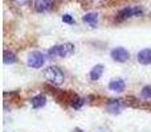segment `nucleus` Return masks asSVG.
<instances>
[{"label": "nucleus", "instance_id": "nucleus-1", "mask_svg": "<svg viewBox=\"0 0 151 132\" xmlns=\"http://www.w3.org/2000/svg\"><path fill=\"white\" fill-rule=\"evenodd\" d=\"M74 53V45L70 42H65L61 45H55V46L49 48L48 50V56L50 58H66Z\"/></svg>", "mask_w": 151, "mask_h": 132}, {"label": "nucleus", "instance_id": "nucleus-2", "mask_svg": "<svg viewBox=\"0 0 151 132\" xmlns=\"http://www.w3.org/2000/svg\"><path fill=\"white\" fill-rule=\"evenodd\" d=\"M44 77L49 83L55 86H60L65 81V75H64L63 70L57 66H49L44 70Z\"/></svg>", "mask_w": 151, "mask_h": 132}, {"label": "nucleus", "instance_id": "nucleus-3", "mask_svg": "<svg viewBox=\"0 0 151 132\" xmlns=\"http://www.w3.org/2000/svg\"><path fill=\"white\" fill-rule=\"evenodd\" d=\"M44 64H45V56L41 52H37V50L29 53L28 58H27V65L32 67V69H40V67L44 66Z\"/></svg>", "mask_w": 151, "mask_h": 132}, {"label": "nucleus", "instance_id": "nucleus-4", "mask_svg": "<svg viewBox=\"0 0 151 132\" xmlns=\"http://www.w3.org/2000/svg\"><path fill=\"white\" fill-rule=\"evenodd\" d=\"M110 56H111V58L115 62H119V64L127 62L129 58H130V53L127 52V49H125V48H122V46L114 48V49L110 52Z\"/></svg>", "mask_w": 151, "mask_h": 132}, {"label": "nucleus", "instance_id": "nucleus-5", "mask_svg": "<svg viewBox=\"0 0 151 132\" xmlns=\"http://www.w3.org/2000/svg\"><path fill=\"white\" fill-rule=\"evenodd\" d=\"M126 104L123 103V99H111L106 103V111L109 114H113V115H118L122 112L123 107Z\"/></svg>", "mask_w": 151, "mask_h": 132}, {"label": "nucleus", "instance_id": "nucleus-6", "mask_svg": "<svg viewBox=\"0 0 151 132\" xmlns=\"http://www.w3.org/2000/svg\"><path fill=\"white\" fill-rule=\"evenodd\" d=\"M33 7H35V11L39 13L49 12L53 8V0H36Z\"/></svg>", "mask_w": 151, "mask_h": 132}, {"label": "nucleus", "instance_id": "nucleus-7", "mask_svg": "<svg viewBox=\"0 0 151 132\" xmlns=\"http://www.w3.org/2000/svg\"><path fill=\"white\" fill-rule=\"evenodd\" d=\"M125 87H126V83L122 78H114L109 83V90L115 91V93H122L125 90Z\"/></svg>", "mask_w": 151, "mask_h": 132}, {"label": "nucleus", "instance_id": "nucleus-8", "mask_svg": "<svg viewBox=\"0 0 151 132\" xmlns=\"http://www.w3.org/2000/svg\"><path fill=\"white\" fill-rule=\"evenodd\" d=\"M137 60L142 65H151V49H149V48L142 49L137 56Z\"/></svg>", "mask_w": 151, "mask_h": 132}, {"label": "nucleus", "instance_id": "nucleus-9", "mask_svg": "<svg viewBox=\"0 0 151 132\" xmlns=\"http://www.w3.org/2000/svg\"><path fill=\"white\" fill-rule=\"evenodd\" d=\"M31 104L35 110H39V108H42V107L47 104V96L40 94V95H36L31 99Z\"/></svg>", "mask_w": 151, "mask_h": 132}, {"label": "nucleus", "instance_id": "nucleus-10", "mask_svg": "<svg viewBox=\"0 0 151 132\" xmlns=\"http://www.w3.org/2000/svg\"><path fill=\"white\" fill-rule=\"evenodd\" d=\"M82 21L88 25H90L91 28H96L97 24H98V15L96 12H89L82 17Z\"/></svg>", "mask_w": 151, "mask_h": 132}, {"label": "nucleus", "instance_id": "nucleus-11", "mask_svg": "<svg viewBox=\"0 0 151 132\" xmlns=\"http://www.w3.org/2000/svg\"><path fill=\"white\" fill-rule=\"evenodd\" d=\"M104 65H101V64H98V65H96L93 67V69L90 70V73H89V77H90L91 81H98L99 78L102 77V74H104Z\"/></svg>", "mask_w": 151, "mask_h": 132}, {"label": "nucleus", "instance_id": "nucleus-12", "mask_svg": "<svg viewBox=\"0 0 151 132\" xmlns=\"http://www.w3.org/2000/svg\"><path fill=\"white\" fill-rule=\"evenodd\" d=\"M3 62H4L5 65H12V64L17 62V57H16V54L13 52H11V50H4V53H3Z\"/></svg>", "mask_w": 151, "mask_h": 132}, {"label": "nucleus", "instance_id": "nucleus-13", "mask_svg": "<svg viewBox=\"0 0 151 132\" xmlns=\"http://www.w3.org/2000/svg\"><path fill=\"white\" fill-rule=\"evenodd\" d=\"M133 16H135L134 15V8H130V7H126L118 12V19L119 20H126V19H130Z\"/></svg>", "mask_w": 151, "mask_h": 132}, {"label": "nucleus", "instance_id": "nucleus-14", "mask_svg": "<svg viewBox=\"0 0 151 132\" xmlns=\"http://www.w3.org/2000/svg\"><path fill=\"white\" fill-rule=\"evenodd\" d=\"M72 107L73 108H76V110H80L81 107H82V104L85 103V99H82V98H78L77 95H74V98L72 99Z\"/></svg>", "mask_w": 151, "mask_h": 132}, {"label": "nucleus", "instance_id": "nucleus-15", "mask_svg": "<svg viewBox=\"0 0 151 132\" xmlns=\"http://www.w3.org/2000/svg\"><path fill=\"white\" fill-rule=\"evenodd\" d=\"M141 95L143 99H151V86H145L141 91Z\"/></svg>", "mask_w": 151, "mask_h": 132}, {"label": "nucleus", "instance_id": "nucleus-16", "mask_svg": "<svg viewBox=\"0 0 151 132\" xmlns=\"http://www.w3.org/2000/svg\"><path fill=\"white\" fill-rule=\"evenodd\" d=\"M61 19H63L64 23H65V24H69V25H73V24L76 23L74 19H73V16H70L69 13H65V15H63V17H61Z\"/></svg>", "mask_w": 151, "mask_h": 132}, {"label": "nucleus", "instance_id": "nucleus-17", "mask_svg": "<svg viewBox=\"0 0 151 132\" xmlns=\"http://www.w3.org/2000/svg\"><path fill=\"white\" fill-rule=\"evenodd\" d=\"M17 5H27L29 4V0H13Z\"/></svg>", "mask_w": 151, "mask_h": 132}, {"label": "nucleus", "instance_id": "nucleus-18", "mask_svg": "<svg viewBox=\"0 0 151 132\" xmlns=\"http://www.w3.org/2000/svg\"><path fill=\"white\" fill-rule=\"evenodd\" d=\"M94 132H110V131L107 130V128H105V127H98Z\"/></svg>", "mask_w": 151, "mask_h": 132}, {"label": "nucleus", "instance_id": "nucleus-19", "mask_svg": "<svg viewBox=\"0 0 151 132\" xmlns=\"http://www.w3.org/2000/svg\"><path fill=\"white\" fill-rule=\"evenodd\" d=\"M91 1H93L94 4H102V3H105L106 0H91Z\"/></svg>", "mask_w": 151, "mask_h": 132}, {"label": "nucleus", "instance_id": "nucleus-20", "mask_svg": "<svg viewBox=\"0 0 151 132\" xmlns=\"http://www.w3.org/2000/svg\"><path fill=\"white\" fill-rule=\"evenodd\" d=\"M73 132H83V131H82V130H80V128H74Z\"/></svg>", "mask_w": 151, "mask_h": 132}]
</instances>
